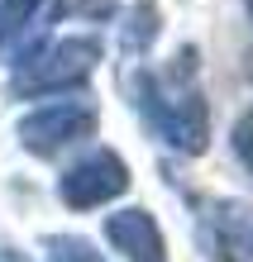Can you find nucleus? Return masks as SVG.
<instances>
[{
	"instance_id": "nucleus-7",
	"label": "nucleus",
	"mask_w": 253,
	"mask_h": 262,
	"mask_svg": "<svg viewBox=\"0 0 253 262\" xmlns=\"http://www.w3.org/2000/svg\"><path fill=\"white\" fill-rule=\"evenodd\" d=\"M43 248H48V262H105L96 253V243H86V238H76V234H53Z\"/></svg>"
},
{
	"instance_id": "nucleus-12",
	"label": "nucleus",
	"mask_w": 253,
	"mask_h": 262,
	"mask_svg": "<svg viewBox=\"0 0 253 262\" xmlns=\"http://www.w3.org/2000/svg\"><path fill=\"white\" fill-rule=\"evenodd\" d=\"M248 19H253V0H248Z\"/></svg>"
},
{
	"instance_id": "nucleus-3",
	"label": "nucleus",
	"mask_w": 253,
	"mask_h": 262,
	"mask_svg": "<svg viewBox=\"0 0 253 262\" xmlns=\"http://www.w3.org/2000/svg\"><path fill=\"white\" fill-rule=\"evenodd\" d=\"M129 191V167H124L120 152L110 148H96L86 152L82 162H72L67 172L57 177V195L67 200L72 210H96V205H110L115 195Z\"/></svg>"
},
{
	"instance_id": "nucleus-8",
	"label": "nucleus",
	"mask_w": 253,
	"mask_h": 262,
	"mask_svg": "<svg viewBox=\"0 0 253 262\" xmlns=\"http://www.w3.org/2000/svg\"><path fill=\"white\" fill-rule=\"evenodd\" d=\"M38 10H43V0H0V43H10L14 34H24Z\"/></svg>"
},
{
	"instance_id": "nucleus-9",
	"label": "nucleus",
	"mask_w": 253,
	"mask_h": 262,
	"mask_svg": "<svg viewBox=\"0 0 253 262\" xmlns=\"http://www.w3.org/2000/svg\"><path fill=\"white\" fill-rule=\"evenodd\" d=\"M57 19H110L115 0H57Z\"/></svg>"
},
{
	"instance_id": "nucleus-10",
	"label": "nucleus",
	"mask_w": 253,
	"mask_h": 262,
	"mask_svg": "<svg viewBox=\"0 0 253 262\" xmlns=\"http://www.w3.org/2000/svg\"><path fill=\"white\" fill-rule=\"evenodd\" d=\"M229 143H234V158H239V167L253 177V110H244V115H239V124H234Z\"/></svg>"
},
{
	"instance_id": "nucleus-4",
	"label": "nucleus",
	"mask_w": 253,
	"mask_h": 262,
	"mask_svg": "<svg viewBox=\"0 0 253 262\" xmlns=\"http://www.w3.org/2000/svg\"><path fill=\"white\" fill-rule=\"evenodd\" d=\"M91 134H96V110L86 100H57V105H43V110L20 119V143L34 158H53V152L82 143Z\"/></svg>"
},
{
	"instance_id": "nucleus-6",
	"label": "nucleus",
	"mask_w": 253,
	"mask_h": 262,
	"mask_svg": "<svg viewBox=\"0 0 253 262\" xmlns=\"http://www.w3.org/2000/svg\"><path fill=\"white\" fill-rule=\"evenodd\" d=\"M210 238H215L220 262H253V210L244 200H215Z\"/></svg>"
},
{
	"instance_id": "nucleus-5",
	"label": "nucleus",
	"mask_w": 253,
	"mask_h": 262,
	"mask_svg": "<svg viewBox=\"0 0 253 262\" xmlns=\"http://www.w3.org/2000/svg\"><path fill=\"white\" fill-rule=\"evenodd\" d=\"M105 238L115 243V253H124V262H167V243L163 229L148 210H115L105 220Z\"/></svg>"
},
{
	"instance_id": "nucleus-1",
	"label": "nucleus",
	"mask_w": 253,
	"mask_h": 262,
	"mask_svg": "<svg viewBox=\"0 0 253 262\" xmlns=\"http://www.w3.org/2000/svg\"><path fill=\"white\" fill-rule=\"evenodd\" d=\"M134 105L148 119V129L177 152H201L210 138V110L201 96L196 53L186 48L172 67H139L134 76Z\"/></svg>"
},
{
	"instance_id": "nucleus-2",
	"label": "nucleus",
	"mask_w": 253,
	"mask_h": 262,
	"mask_svg": "<svg viewBox=\"0 0 253 262\" xmlns=\"http://www.w3.org/2000/svg\"><path fill=\"white\" fill-rule=\"evenodd\" d=\"M101 62V43L96 38H57L43 43L38 53H29L20 67H14L10 86L14 96H53V91H72L82 86Z\"/></svg>"
},
{
	"instance_id": "nucleus-11",
	"label": "nucleus",
	"mask_w": 253,
	"mask_h": 262,
	"mask_svg": "<svg viewBox=\"0 0 253 262\" xmlns=\"http://www.w3.org/2000/svg\"><path fill=\"white\" fill-rule=\"evenodd\" d=\"M0 262H29L24 253H14V248H0Z\"/></svg>"
}]
</instances>
